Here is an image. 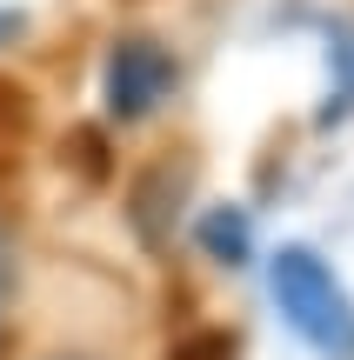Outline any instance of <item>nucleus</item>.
<instances>
[{
	"label": "nucleus",
	"instance_id": "obj_1",
	"mask_svg": "<svg viewBox=\"0 0 354 360\" xmlns=\"http://www.w3.org/2000/svg\"><path fill=\"white\" fill-rule=\"evenodd\" d=\"M267 294L321 360H354V300L315 247H281L267 260Z\"/></svg>",
	"mask_w": 354,
	"mask_h": 360
},
{
	"label": "nucleus",
	"instance_id": "obj_2",
	"mask_svg": "<svg viewBox=\"0 0 354 360\" xmlns=\"http://www.w3.org/2000/svg\"><path fill=\"white\" fill-rule=\"evenodd\" d=\"M174 87H181V60H174L160 40H147V34L114 40V53H107V74H101V101H107V114H114L120 127H134V120H154L160 107H167Z\"/></svg>",
	"mask_w": 354,
	"mask_h": 360
},
{
	"label": "nucleus",
	"instance_id": "obj_3",
	"mask_svg": "<svg viewBox=\"0 0 354 360\" xmlns=\"http://www.w3.org/2000/svg\"><path fill=\"white\" fill-rule=\"evenodd\" d=\"M201 247H208V260H221V267H248L254 260V220L241 214V207H208Z\"/></svg>",
	"mask_w": 354,
	"mask_h": 360
},
{
	"label": "nucleus",
	"instance_id": "obj_4",
	"mask_svg": "<svg viewBox=\"0 0 354 360\" xmlns=\"http://www.w3.org/2000/svg\"><path fill=\"white\" fill-rule=\"evenodd\" d=\"M334 74H341V94H334V107L321 120H334V114L354 107V34H334Z\"/></svg>",
	"mask_w": 354,
	"mask_h": 360
},
{
	"label": "nucleus",
	"instance_id": "obj_5",
	"mask_svg": "<svg viewBox=\"0 0 354 360\" xmlns=\"http://www.w3.org/2000/svg\"><path fill=\"white\" fill-rule=\"evenodd\" d=\"M7 300H13V247L0 233V340H7Z\"/></svg>",
	"mask_w": 354,
	"mask_h": 360
}]
</instances>
